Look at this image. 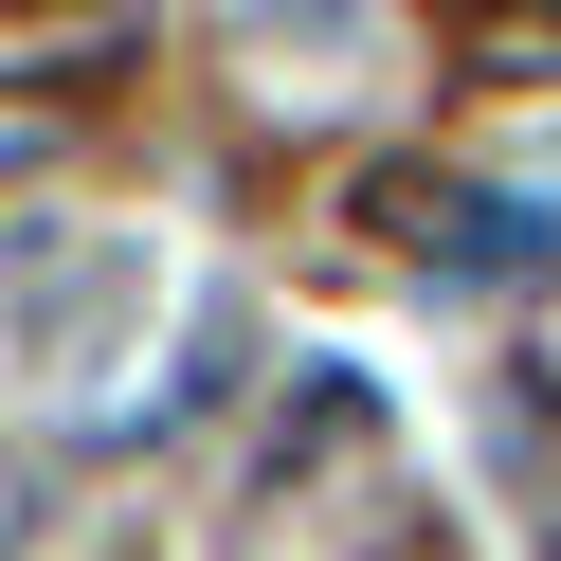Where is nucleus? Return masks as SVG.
I'll use <instances>...</instances> for the list:
<instances>
[{
  "label": "nucleus",
  "instance_id": "nucleus-1",
  "mask_svg": "<svg viewBox=\"0 0 561 561\" xmlns=\"http://www.w3.org/2000/svg\"><path fill=\"white\" fill-rule=\"evenodd\" d=\"M380 236H399V254H435V272H543V218H525V199H489V182H435V163H399V182L363 199Z\"/></svg>",
  "mask_w": 561,
  "mask_h": 561
},
{
  "label": "nucleus",
  "instance_id": "nucleus-2",
  "mask_svg": "<svg viewBox=\"0 0 561 561\" xmlns=\"http://www.w3.org/2000/svg\"><path fill=\"white\" fill-rule=\"evenodd\" d=\"M254 19H272V37H308V55H327L344 19H363V0H254Z\"/></svg>",
  "mask_w": 561,
  "mask_h": 561
},
{
  "label": "nucleus",
  "instance_id": "nucleus-3",
  "mask_svg": "<svg viewBox=\"0 0 561 561\" xmlns=\"http://www.w3.org/2000/svg\"><path fill=\"white\" fill-rule=\"evenodd\" d=\"M19 163H55V110H0V182H19Z\"/></svg>",
  "mask_w": 561,
  "mask_h": 561
}]
</instances>
